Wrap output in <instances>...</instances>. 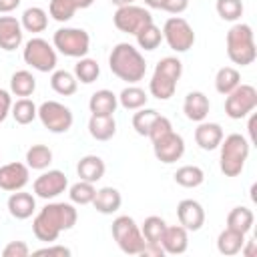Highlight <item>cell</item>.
Here are the masks:
<instances>
[{
  "mask_svg": "<svg viewBox=\"0 0 257 257\" xmlns=\"http://www.w3.org/2000/svg\"><path fill=\"white\" fill-rule=\"evenodd\" d=\"M78 213L72 203H46L32 221V233L38 241L54 243L62 231H70L76 225Z\"/></svg>",
  "mask_w": 257,
  "mask_h": 257,
  "instance_id": "1",
  "label": "cell"
},
{
  "mask_svg": "<svg viewBox=\"0 0 257 257\" xmlns=\"http://www.w3.org/2000/svg\"><path fill=\"white\" fill-rule=\"evenodd\" d=\"M108 68L116 78H120V80H124L128 84H137L147 74L145 56L141 54V50L137 46H133L128 42H118L110 50Z\"/></svg>",
  "mask_w": 257,
  "mask_h": 257,
  "instance_id": "2",
  "label": "cell"
},
{
  "mask_svg": "<svg viewBox=\"0 0 257 257\" xmlns=\"http://www.w3.org/2000/svg\"><path fill=\"white\" fill-rule=\"evenodd\" d=\"M249 149H251V143L239 133H231V135L223 137V141L219 145L221 173L225 177H239L249 159Z\"/></svg>",
  "mask_w": 257,
  "mask_h": 257,
  "instance_id": "3",
  "label": "cell"
},
{
  "mask_svg": "<svg viewBox=\"0 0 257 257\" xmlns=\"http://www.w3.org/2000/svg\"><path fill=\"white\" fill-rule=\"evenodd\" d=\"M227 44V56L233 64L239 66H249L257 58V48H255V36L253 28L245 22H235L225 38Z\"/></svg>",
  "mask_w": 257,
  "mask_h": 257,
  "instance_id": "4",
  "label": "cell"
},
{
  "mask_svg": "<svg viewBox=\"0 0 257 257\" xmlns=\"http://www.w3.org/2000/svg\"><path fill=\"white\" fill-rule=\"evenodd\" d=\"M181 74H183V62L177 56L161 58L151 76L149 92L159 100H169L177 90V82H179Z\"/></svg>",
  "mask_w": 257,
  "mask_h": 257,
  "instance_id": "5",
  "label": "cell"
},
{
  "mask_svg": "<svg viewBox=\"0 0 257 257\" xmlns=\"http://www.w3.org/2000/svg\"><path fill=\"white\" fill-rule=\"evenodd\" d=\"M110 233H112V239L116 241L118 249L126 255H139L143 251L145 243H147L143 233H141V227L128 215H118L112 221Z\"/></svg>",
  "mask_w": 257,
  "mask_h": 257,
  "instance_id": "6",
  "label": "cell"
},
{
  "mask_svg": "<svg viewBox=\"0 0 257 257\" xmlns=\"http://www.w3.org/2000/svg\"><path fill=\"white\" fill-rule=\"evenodd\" d=\"M52 46L64 54V56H70V58H82L88 54L90 50V36L86 30L82 28H70V26H64V28H58L52 36Z\"/></svg>",
  "mask_w": 257,
  "mask_h": 257,
  "instance_id": "7",
  "label": "cell"
},
{
  "mask_svg": "<svg viewBox=\"0 0 257 257\" xmlns=\"http://www.w3.org/2000/svg\"><path fill=\"white\" fill-rule=\"evenodd\" d=\"M22 58L28 66H32L38 72H52L56 68V62H58L56 48L40 36H34L24 44Z\"/></svg>",
  "mask_w": 257,
  "mask_h": 257,
  "instance_id": "8",
  "label": "cell"
},
{
  "mask_svg": "<svg viewBox=\"0 0 257 257\" xmlns=\"http://www.w3.org/2000/svg\"><path fill=\"white\" fill-rule=\"evenodd\" d=\"M225 96V114L233 120H241L257 108V88L251 84H239Z\"/></svg>",
  "mask_w": 257,
  "mask_h": 257,
  "instance_id": "9",
  "label": "cell"
},
{
  "mask_svg": "<svg viewBox=\"0 0 257 257\" xmlns=\"http://www.w3.org/2000/svg\"><path fill=\"white\" fill-rule=\"evenodd\" d=\"M38 118H40L42 126L54 135H62V133L70 131V126L74 122L72 110L58 100H44L38 106Z\"/></svg>",
  "mask_w": 257,
  "mask_h": 257,
  "instance_id": "10",
  "label": "cell"
},
{
  "mask_svg": "<svg viewBox=\"0 0 257 257\" xmlns=\"http://www.w3.org/2000/svg\"><path fill=\"white\" fill-rule=\"evenodd\" d=\"M163 40L171 50L187 52L195 44V30L183 16H171L163 26Z\"/></svg>",
  "mask_w": 257,
  "mask_h": 257,
  "instance_id": "11",
  "label": "cell"
},
{
  "mask_svg": "<svg viewBox=\"0 0 257 257\" xmlns=\"http://www.w3.org/2000/svg\"><path fill=\"white\" fill-rule=\"evenodd\" d=\"M112 22L114 26L124 32V34H137L141 28H145L147 24L153 22V16L147 8L143 6H135V4H126V6H118L116 12L112 14Z\"/></svg>",
  "mask_w": 257,
  "mask_h": 257,
  "instance_id": "12",
  "label": "cell"
},
{
  "mask_svg": "<svg viewBox=\"0 0 257 257\" xmlns=\"http://www.w3.org/2000/svg\"><path fill=\"white\" fill-rule=\"evenodd\" d=\"M68 189V179L62 171L58 169H48L44 171L40 177L34 179L32 183V191L36 197L44 199V201H50V199H56L58 195H62L64 191Z\"/></svg>",
  "mask_w": 257,
  "mask_h": 257,
  "instance_id": "13",
  "label": "cell"
},
{
  "mask_svg": "<svg viewBox=\"0 0 257 257\" xmlns=\"http://www.w3.org/2000/svg\"><path fill=\"white\" fill-rule=\"evenodd\" d=\"M153 153H155L157 161H161L165 165H173L185 155V139L179 133L171 131L153 143Z\"/></svg>",
  "mask_w": 257,
  "mask_h": 257,
  "instance_id": "14",
  "label": "cell"
},
{
  "mask_svg": "<svg viewBox=\"0 0 257 257\" xmlns=\"http://www.w3.org/2000/svg\"><path fill=\"white\" fill-rule=\"evenodd\" d=\"M30 179V169L26 163H6L0 167V189L14 193L20 191L28 185Z\"/></svg>",
  "mask_w": 257,
  "mask_h": 257,
  "instance_id": "15",
  "label": "cell"
},
{
  "mask_svg": "<svg viewBox=\"0 0 257 257\" xmlns=\"http://www.w3.org/2000/svg\"><path fill=\"white\" fill-rule=\"evenodd\" d=\"M177 219L187 231H199L205 225V209L195 199H183L177 205Z\"/></svg>",
  "mask_w": 257,
  "mask_h": 257,
  "instance_id": "16",
  "label": "cell"
},
{
  "mask_svg": "<svg viewBox=\"0 0 257 257\" xmlns=\"http://www.w3.org/2000/svg\"><path fill=\"white\" fill-rule=\"evenodd\" d=\"M24 38L22 24L16 16H0V48L6 52H12L20 48Z\"/></svg>",
  "mask_w": 257,
  "mask_h": 257,
  "instance_id": "17",
  "label": "cell"
},
{
  "mask_svg": "<svg viewBox=\"0 0 257 257\" xmlns=\"http://www.w3.org/2000/svg\"><path fill=\"white\" fill-rule=\"evenodd\" d=\"M8 213L18 219V221H24V219H30L34 213H36V197L32 193H26V191H14L10 197H8Z\"/></svg>",
  "mask_w": 257,
  "mask_h": 257,
  "instance_id": "18",
  "label": "cell"
},
{
  "mask_svg": "<svg viewBox=\"0 0 257 257\" xmlns=\"http://www.w3.org/2000/svg\"><path fill=\"white\" fill-rule=\"evenodd\" d=\"M161 247L165 249V255H181L189 247V231L183 225H167L163 237H161Z\"/></svg>",
  "mask_w": 257,
  "mask_h": 257,
  "instance_id": "19",
  "label": "cell"
},
{
  "mask_svg": "<svg viewBox=\"0 0 257 257\" xmlns=\"http://www.w3.org/2000/svg\"><path fill=\"white\" fill-rule=\"evenodd\" d=\"M209 110H211L209 96H207L205 92H201V90H191V92L185 96V100H183V112H185V116H187L189 120H193V122L205 120L207 114H209Z\"/></svg>",
  "mask_w": 257,
  "mask_h": 257,
  "instance_id": "20",
  "label": "cell"
},
{
  "mask_svg": "<svg viewBox=\"0 0 257 257\" xmlns=\"http://www.w3.org/2000/svg\"><path fill=\"white\" fill-rule=\"evenodd\" d=\"M223 128L219 122H207L201 120L199 126L195 128V143L199 145V149L203 151H215L219 149L221 141H223Z\"/></svg>",
  "mask_w": 257,
  "mask_h": 257,
  "instance_id": "21",
  "label": "cell"
},
{
  "mask_svg": "<svg viewBox=\"0 0 257 257\" xmlns=\"http://www.w3.org/2000/svg\"><path fill=\"white\" fill-rule=\"evenodd\" d=\"M94 0H50L48 4V14L56 22H68L76 10L90 8Z\"/></svg>",
  "mask_w": 257,
  "mask_h": 257,
  "instance_id": "22",
  "label": "cell"
},
{
  "mask_svg": "<svg viewBox=\"0 0 257 257\" xmlns=\"http://www.w3.org/2000/svg\"><path fill=\"white\" fill-rule=\"evenodd\" d=\"M120 205H122V195L118 189H114V187L96 189V195L92 199V207L100 215H112L120 209Z\"/></svg>",
  "mask_w": 257,
  "mask_h": 257,
  "instance_id": "23",
  "label": "cell"
},
{
  "mask_svg": "<svg viewBox=\"0 0 257 257\" xmlns=\"http://www.w3.org/2000/svg\"><path fill=\"white\" fill-rule=\"evenodd\" d=\"M116 106H118V98L112 90L108 88H100L96 92H92L90 100H88V108H90V114H100V116H108V114H114L116 112Z\"/></svg>",
  "mask_w": 257,
  "mask_h": 257,
  "instance_id": "24",
  "label": "cell"
},
{
  "mask_svg": "<svg viewBox=\"0 0 257 257\" xmlns=\"http://www.w3.org/2000/svg\"><path fill=\"white\" fill-rule=\"evenodd\" d=\"M88 133L94 141H110L116 135V120L114 114L100 116V114H90L88 118Z\"/></svg>",
  "mask_w": 257,
  "mask_h": 257,
  "instance_id": "25",
  "label": "cell"
},
{
  "mask_svg": "<svg viewBox=\"0 0 257 257\" xmlns=\"http://www.w3.org/2000/svg\"><path fill=\"white\" fill-rule=\"evenodd\" d=\"M104 171H106V165L100 157L96 155H86L78 161L76 165V173L82 181H88V183H96L104 177Z\"/></svg>",
  "mask_w": 257,
  "mask_h": 257,
  "instance_id": "26",
  "label": "cell"
},
{
  "mask_svg": "<svg viewBox=\"0 0 257 257\" xmlns=\"http://www.w3.org/2000/svg\"><path fill=\"white\" fill-rule=\"evenodd\" d=\"M20 24H22V30H26V32H32V34L44 32L48 26V12L40 6H30L22 12Z\"/></svg>",
  "mask_w": 257,
  "mask_h": 257,
  "instance_id": "27",
  "label": "cell"
},
{
  "mask_svg": "<svg viewBox=\"0 0 257 257\" xmlns=\"http://www.w3.org/2000/svg\"><path fill=\"white\" fill-rule=\"evenodd\" d=\"M243 243H245V235H243V233L225 227V229L219 233V237H217V251H219L221 255L231 257V255L241 253Z\"/></svg>",
  "mask_w": 257,
  "mask_h": 257,
  "instance_id": "28",
  "label": "cell"
},
{
  "mask_svg": "<svg viewBox=\"0 0 257 257\" xmlns=\"http://www.w3.org/2000/svg\"><path fill=\"white\" fill-rule=\"evenodd\" d=\"M34 90H36V78L30 70H16L10 76V92L12 94L26 98V96H32Z\"/></svg>",
  "mask_w": 257,
  "mask_h": 257,
  "instance_id": "29",
  "label": "cell"
},
{
  "mask_svg": "<svg viewBox=\"0 0 257 257\" xmlns=\"http://www.w3.org/2000/svg\"><path fill=\"white\" fill-rule=\"evenodd\" d=\"M50 86L56 94L60 96H72L76 90H78V80L72 72L68 70H52V76H50Z\"/></svg>",
  "mask_w": 257,
  "mask_h": 257,
  "instance_id": "30",
  "label": "cell"
},
{
  "mask_svg": "<svg viewBox=\"0 0 257 257\" xmlns=\"http://www.w3.org/2000/svg\"><path fill=\"white\" fill-rule=\"evenodd\" d=\"M116 98H118V104L122 108H126V110H139V108L147 106V100H149L147 92L141 86H137V84L124 86Z\"/></svg>",
  "mask_w": 257,
  "mask_h": 257,
  "instance_id": "31",
  "label": "cell"
},
{
  "mask_svg": "<svg viewBox=\"0 0 257 257\" xmlns=\"http://www.w3.org/2000/svg\"><path fill=\"white\" fill-rule=\"evenodd\" d=\"M253 223H255V215L247 207H233L229 211V215H227V227L235 229V231H239L243 235H247L251 231Z\"/></svg>",
  "mask_w": 257,
  "mask_h": 257,
  "instance_id": "32",
  "label": "cell"
},
{
  "mask_svg": "<svg viewBox=\"0 0 257 257\" xmlns=\"http://www.w3.org/2000/svg\"><path fill=\"white\" fill-rule=\"evenodd\" d=\"M173 179H175L177 185H181V187H185V189H195V187L203 185L205 173H203V169L197 167V165H183V167H179V169L175 171Z\"/></svg>",
  "mask_w": 257,
  "mask_h": 257,
  "instance_id": "33",
  "label": "cell"
},
{
  "mask_svg": "<svg viewBox=\"0 0 257 257\" xmlns=\"http://www.w3.org/2000/svg\"><path fill=\"white\" fill-rule=\"evenodd\" d=\"M241 84V72L233 66H223L217 70L215 74V90L219 94H229L233 88H237Z\"/></svg>",
  "mask_w": 257,
  "mask_h": 257,
  "instance_id": "34",
  "label": "cell"
},
{
  "mask_svg": "<svg viewBox=\"0 0 257 257\" xmlns=\"http://www.w3.org/2000/svg\"><path fill=\"white\" fill-rule=\"evenodd\" d=\"M52 163V151L46 145H32L26 151V165L34 171H46Z\"/></svg>",
  "mask_w": 257,
  "mask_h": 257,
  "instance_id": "35",
  "label": "cell"
},
{
  "mask_svg": "<svg viewBox=\"0 0 257 257\" xmlns=\"http://www.w3.org/2000/svg\"><path fill=\"white\" fill-rule=\"evenodd\" d=\"M135 38H137L139 48L151 52V50L159 48V44L163 42V30H161L155 22H151V24H147L145 28H141V30L135 34Z\"/></svg>",
  "mask_w": 257,
  "mask_h": 257,
  "instance_id": "36",
  "label": "cell"
},
{
  "mask_svg": "<svg viewBox=\"0 0 257 257\" xmlns=\"http://www.w3.org/2000/svg\"><path fill=\"white\" fill-rule=\"evenodd\" d=\"M76 80H80L82 84H92L98 76H100V66L94 58H88V56H82L78 58V62L74 64V72Z\"/></svg>",
  "mask_w": 257,
  "mask_h": 257,
  "instance_id": "37",
  "label": "cell"
},
{
  "mask_svg": "<svg viewBox=\"0 0 257 257\" xmlns=\"http://www.w3.org/2000/svg\"><path fill=\"white\" fill-rule=\"evenodd\" d=\"M12 118L18 124H30L36 116H38V106L26 96V98H18L16 102H12V110H10Z\"/></svg>",
  "mask_w": 257,
  "mask_h": 257,
  "instance_id": "38",
  "label": "cell"
},
{
  "mask_svg": "<svg viewBox=\"0 0 257 257\" xmlns=\"http://www.w3.org/2000/svg\"><path fill=\"white\" fill-rule=\"evenodd\" d=\"M165 229H167V223L159 215L147 217L143 221V225H141V233H143V237H145L147 243H161V237H163Z\"/></svg>",
  "mask_w": 257,
  "mask_h": 257,
  "instance_id": "39",
  "label": "cell"
},
{
  "mask_svg": "<svg viewBox=\"0 0 257 257\" xmlns=\"http://www.w3.org/2000/svg\"><path fill=\"white\" fill-rule=\"evenodd\" d=\"M94 195H96L94 183H88V181H82V179L78 183L70 185V189H68L70 203H74V205H90Z\"/></svg>",
  "mask_w": 257,
  "mask_h": 257,
  "instance_id": "40",
  "label": "cell"
},
{
  "mask_svg": "<svg viewBox=\"0 0 257 257\" xmlns=\"http://www.w3.org/2000/svg\"><path fill=\"white\" fill-rule=\"evenodd\" d=\"M157 116H159V112L155 108H147V106L139 108L133 114V128H135V133L141 135V137H147L151 126H153V122L157 120Z\"/></svg>",
  "mask_w": 257,
  "mask_h": 257,
  "instance_id": "41",
  "label": "cell"
},
{
  "mask_svg": "<svg viewBox=\"0 0 257 257\" xmlns=\"http://www.w3.org/2000/svg\"><path fill=\"white\" fill-rule=\"evenodd\" d=\"M215 10H217L221 20L237 22L243 16V2L241 0H217Z\"/></svg>",
  "mask_w": 257,
  "mask_h": 257,
  "instance_id": "42",
  "label": "cell"
},
{
  "mask_svg": "<svg viewBox=\"0 0 257 257\" xmlns=\"http://www.w3.org/2000/svg\"><path fill=\"white\" fill-rule=\"evenodd\" d=\"M173 131V124H171V120L167 118V116H163V114H159L157 116V120L153 122V126H151V131H149V139H151V143H155V141H159L161 137H165L167 133H171Z\"/></svg>",
  "mask_w": 257,
  "mask_h": 257,
  "instance_id": "43",
  "label": "cell"
},
{
  "mask_svg": "<svg viewBox=\"0 0 257 257\" xmlns=\"http://www.w3.org/2000/svg\"><path fill=\"white\" fill-rule=\"evenodd\" d=\"M28 253H30V247L24 241H10L2 249V255L4 257H26Z\"/></svg>",
  "mask_w": 257,
  "mask_h": 257,
  "instance_id": "44",
  "label": "cell"
},
{
  "mask_svg": "<svg viewBox=\"0 0 257 257\" xmlns=\"http://www.w3.org/2000/svg\"><path fill=\"white\" fill-rule=\"evenodd\" d=\"M10 110H12V92L0 88V122L6 120V116L10 114Z\"/></svg>",
  "mask_w": 257,
  "mask_h": 257,
  "instance_id": "45",
  "label": "cell"
},
{
  "mask_svg": "<svg viewBox=\"0 0 257 257\" xmlns=\"http://www.w3.org/2000/svg\"><path fill=\"white\" fill-rule=\"evenodd\" d=\"M70 253L72 251L68 247H64V245H50V243L46 247L34 251V255H58V257H68Z\"/></svg>",
  "mask_w": 257,
  "mask_h": 257,
  "instance_id": "46",
  "label": "cell"
},
{
  "mask_svg": "<svg viewBox=\"0 0 257 257\" xmlns=\"http://www.w3.org/2000/svg\"><path fill=\"white\" fill-rule=\"evenodd\" d=\"M187 8H189V0H165L161 6V10H165L169 14H177V16L181 12H185Z\"/></svg>",
  "mask_w": 257,
  "mask_h": 257,
  "instance_id": "47",
  "label": "cell"
},
{
  "mask_svg": "<svg viewBox=\"0 0 257 257\" xmlns=\"http://www.w3.org/2000/svg\"><path fill=\"white\" fill-rule=\"evenodd\" d=\"M139 255H143V257H163L165 249L161 247V243H145V247Z\"/></svg>",
  "mask_w": 257,
  "mask_h": 257,
  "instance_id": "48",
  "label": "cell"
},
{
  "mask_svg": "<svg viewBox=\"0 0 257 257\" xmlns=\"http://www.w3.org/2000/svg\"><path fill=\"white\" fill-rule=\"evenodd\" d=\"M22 0H0V14H10L20 6Z\"/></svg>",
  "mask_w": 257,
  "mask_h": 257,
  "instance_id": "49",
  "label": "cell"
},
{
  "mask_svg": "<svg viewBox=\"0 0 257 257\" xmlns=\"http://www.w3.org/2000/svg\"><path fill=\"white\" fill-rule=\"evenodd\" d=\"M255 124H257V114H253L251 112V118H249V124H247V128H249V143L251 145H255Z\"/></svg>",
  "mask_w": 257,
  "mask_h": 257,
  "instance_id": "50",
  "label": "cell"
},
{
  "mask_svg": "<svg viewBox=\"0 0 257 257\" xmlns=\"http://www.w3.org/2000/svg\"><path fill=\"white\" fill-rule=\"evenodd\" d=\"M241 253L245 257H253L255 255V241H245L243 247H241Z\"/></svg>",
  "mask_w": 257,
  "mask_h": 257,
  "instance_id": "51",
  "label": "cell"
},
{
  "mask_svg": "<svg viewBox=\"0 0 257 257\" xmlns=\"http://www.w3.org/2000/svg\"><path fill=\"white\" fill-rule=\"evenodd\" d=\"M163 2H165V0H145V4H147L149 8H157V10H161Z\"/></svg>",
  "mask_w": 257,
  "mask_h": 257,
  "instance_id": "52",
  "label": "cell"
},
{
  "mask_svg": "<svg viewBox=\"0 0 257 257\" xmlns=\"http://www.w3.org/2000/svg\"><path fill=\"white\" fill-rule=\"evenodd\" d=\"M110 2H112V4L118 8V6H126V4H133L135 0H110Z\"/></svg>",
  "mask_w": 257,
  "mask_h": 257,
  "instance_id": "53",
  "label": "cell"
}]
</instances>
